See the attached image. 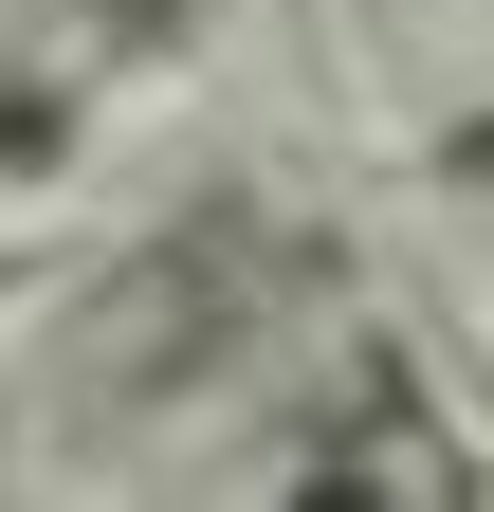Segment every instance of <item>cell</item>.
I'll use <instances>...</instances> for the list:
<instances>
[{
  "mask_svg": "<svg viewBox=\"0 0 494 512\" xmlns=\"http://www.w3.org/2000/svg\"><path fill=\"white\" fill-rule=\"evenodd\" d=\"M257 256H275V220H257V202L165 220L129 275H110L92 384H110V403H183V384H220V366H238V330H257Z\"/></svg>",
  "mask_w": 494,
  "mask_h": 512,
  "instance_id": "cell-2",
  "label": "cell"
},
{
  "mask_svg": "<svg viewBox=\"0 0 494 512\" xmlns=\"http://www.w3.org/2000/svg\"><path fill=\"white\" fill-rule=\"evenodd\" d=\"M238 494H421V512H476L494 458L440 421V384H421L403 330H348V366L312 403H275V439H238Z\"/></svg>",
  "mask_w": 494,
  "mask_h": 512,
  "instance_id": "cell-1",
  "label": "cell"
},
{
  "mask_svg": "<svg viewBox=\"0 0 494 512\" xmlns=\"http://www.w3.org/2000/svg\"><path fill=\"white\" fill-rule=\"evenodd\" d=\"M92 165V74H0V183H74Z\"/></svg>",
  "mask_w": 494,
  "mask_h": 512,
  "instance_id": "cell-3",
  "label": "cell"
},
{
  "mask_svg": "<svg viewBox=\"0 0 494 512\" xmlns=\"http://www.w3.org/2000/svg\"><path fill=\"white\" fill-rule=\"evenodd\" d=\"M421 183H458V202H494V110H458V128H421Z\"/></svg>",
  "mask_w": 494,
  "mask_h": 512,
  "instance_id": "cell-4",
  "label": "cell"
}]
</instances>
